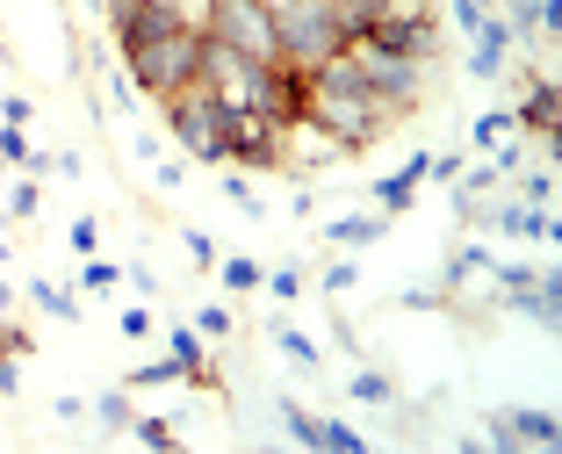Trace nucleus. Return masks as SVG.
<instances>
[{
    "mask_svg": "<svg viewBox=\"0 0 562 454\" xmlns=\"http://www.w3.org/2000/svg\"><path fill=\"white\" fill-rule=\"evenodd\" d=\"M397 116H404L397 101L353 80V72L339 66V50H331L317 72H303V123H311V130H325L339 151H368L375 137L397 130Z\"/></svg>",
    "mask_w": 562,
    "mask_h": 454,
    "instance_id": "nucleus-1",
    "label": "nucleus"
},
{
    "mask_svg": "<svg viewBox=\"0 0 562 454\" xmlns=\"http://www.w3.org/2000/svg\"><path fill=\"white\" fill-rule=\"evenodd\" d=\"M123 72H131V87L151 94V101L181 94L202 72V30H159V36H145V44H123Z\"/></svg>",
    "mask_w": 562,
    "mask_h": 454,
    "instance_id": "nucleus-2",
    "label": "nucleus"
},
{
    "mask_svg": "<svg viewBox=\"0 0 562 454\" xmlns=\"http://www.w3.org/2000/svg\"><path fill=\"white\" fill-rule=\"evenodd\" d=\"M339 44H347V36H339L331 0H281V8H274V66L317 72Z\"/></svg>",
    "mask_w": 562,
    "mask_h": 454,
    "instance_id": "nucleus-3",
    "label": "nucleus"
},
{
    "mask_svg": "<svg viewBox=\"0 0 562 454\" xmlns=\"http://www.w3.org/2000/svg\"><path fill=\"white\" fill-rule=\"evenodd\" d=\"M339 66H347L361 87L390 94L397 109H412V101H418V87H426V66H418V58H397V50L368 44V36H347V44H339Z\"/></svg>",
    "mask_w": 562,
    "mask_h": 454,
    "instance_id": "nucleus-4",
    "label": "nucleus"
},
{
    "mask_svg": "<svg viewBox=\"0 0 562 454\" xmlns=\"http://www.w3.org/2000/svg\"><path fill=\"white\" fill-rule=\"evenodd\" d=\"M202 36L274 66V8H267V0H210V22H202Z\"/></svg>",
    "mask_w": 562,
    "mask_h": 454,
    "instance_id": "nucleus-5",
    "label": "nucleus"
},
{
    "mask_svg": "<svg viewBox=\"0 0 562 454\" xmlns=\"http://www.w3.org/2000/svg\"><path fill=\"white\" fill-rule=\"evenodd\" d=\"M426 173H432V151H412L397 173H382V181H375V209H390V217H397L404 202L418 195V181H426Z\"/></svg>",
    "mask_w": 562,
    "mask_h": 454,
    "instance_id": "nucleus-6",
    "label": "nucleus"
},
{
    "mask_svg": "<svg viewBox=\"0 0 562 454\" xmlns=\"http://www.w3.org/2000/svg\"><path fill=\"white\" fill-rule=\"evenodd\" d=\"M491 447H555V419L548 411H513L491 425Z\"/></svg>",
    "mask_w": 562,
    "mask_h": 454,
    "instance_id": "nucleus-7",
    "label": "nucleus"
},
{
    "mask_svg": "<svg viewBox=\"0 0 562 454\" xmlns=\"http://www.w3.org/2000/svg\"><path fill=\"white\" fill-rule=\"evenodd\" d=\"M555 109H562V94H555V80H527V101H519V123H527L541 145H555Z\"/></svg>",
    "mask_w": 562,
    "mask_h": 454,
    "instance_id": "nucleus-8",
    "label": "nucleus"
},
{
    "mask_svg": "<svg viewBox=\"0 0 562 454\" xmlns=\"http://www.w3.org/2000/svg\"><path fill=\"white\" fill-rule=\"evenodd\" d=\"M505 50H513V30L491 15L476 30V58H469V72H476V80H497V72H505Z\"/></svg>",
    "mask_w": 562,
    "mask_h": 454,
    "instance_id": "nucleus-9",
    "label": "nucleus"
},
{
    "mask_svg": "<svg viewBox=\"0 0 562 454\" xmlns=\"http://www.w3.org/2000/svg\"><path fill=\"white\" fill-rule=\"evenodd\" d=\"M382 231H390V209H368V217H331V224H325V238H331L339 252H353V246H375Z\"/></svg>",
    "mask_w": 562,
    "mask_h": 454,
    "instance_id": "nucleus-10",
    "label": "nucleus"
},
{
    "mask_svg": "<svg viewBox=\"0 0 562 454\" xmlns=\"http://www.w3.org/2000/svg\"><path fill=\"white\" fill-rule=\"evenodd\" d=\"M166 347H173V368H181L188 383H210V347H202L195 325H173V332H166Z\"/></svg>",
    "mask_w": 562,
    "mask_h": 454,
    "instance_id": "nucleus-11",
    "label": "nucleus"
},
{
    "mask_svg": "<svg viewBox=\"0 0 562 454\" xmlns=\"http://www.w3.org/2000/svg\"><path fill=\"white\" fill-rule=\"evenodd\" d=\"M0 167H15V173H44L50 159H44V151H30L22 123H8V130H0Z\"/></svg>",
    "mask_w": 562,
    "mask_h": 454,
    "instance_id": "nucleus-12",
    "label": "nucleus"
},
{
    "mask_svg": "<svg viewBox=\"0 0 562 454\" xmlns=\"http://www.w3.org/2000/svg\"><path fill=\"white\" fill-rule=\"evenodd\" d=\"M353 404H397V383L382 368H353Z\"/></svg>",
    "mask_w": 562,
    "mask_h": 454,
    "instance_id": "nucleus-13",
    "label": "nucleus"
},
{
    "mask_svg": "<svg viewBox=\"0 0 562 454\" xmlns=\"http://www.w3.org/2000/svg\"><path fill=\"white\" fill-rule=\"evenodd\" d=\"M94 419L109 425V433H131V419H137V404L123 397V389H109V397H94Z\"/></svg>",
    "mask_w": 562,
    "mask_h": 454,
    "instance_id": "nucleus-14",
    "label": "nucleus"
},
{
    "mask_svg": "<svg viewBox=\"0 0 562 454\" xmlns=\"http://www.w3.org/2000/svg\"><path fill=\"white\" fill-rule=\"evenodd\" d=\"M216 282H224V288H260V282H267V268L238 252V260H216Z\"/></svg>",
    "mask_w": 562,
    "mask_h": 454,
    "instance_id": "nucleus-15",
    "label": "nucleus"
},
{
    "mask_svg": "<svg viewBox=\"0 0 562 454\" xmlns=\"http://www.w3.org/2000/svg\"><path fill=\"white\" fill-rule=\"evenodd\" d=\"M317 447H331V454H361V433H353V425H339V419H317Z\"/></svg>",
    "mask_w": 562,
    "mask_h": 454,
    "instance_id": "nucleus-16",
    "label": "nucleus"
},
{
    "mask_svg": "<svg viewBox=\"0 0 562 454\" xmlns=\"http://www.w3.org/2000/svg\"><path fill=\"white\" fill-rule=\"evenodd\" d=\"M131 433H137V447H181V433H173V425H166V419H131Z\"/></svg>",
    "mask_w": 562,
    "mask_h": 454,
    "instance_id": "nucleus-17",
    "label": "nucleus"
},
{
    "mask_svg": "<svg viewBox=\"0 0 562 454\" xmlns=\"http://www.w3.org/2000/svg\"><path fill=\"white\" fill-rule=\"evenodd\" d=\"M281 353H289V361H303V368H317V339L311 332H296V325H281V339H274Z\"/></svg>",
    "mask_w": 562,
    "mask_h": 454,
    "instance_id": "nucleus-18",
    "label": "nucleus"
},
{
    "mask_svg": "<svg viewBox=\"0 0 562 454\" xmlns=\"http://www.w3.org/2000/svg\"><path fill=\"white\" fill-rule=\"evenodd\" d=\"M30 296H36V303H44L50 318H80V303H72V296H66V288H50V282H30Z\"/></svg>",
    "mask_w": 562,
    "mask_h": 454,
    "instance_id": "nucleus-19",
    "label": "nucleus"
},
{
    "mask_svg": "<svg viewBox=\"0 0 562 454\" xmlns=\"http://www.w3.org/2000/svg\"><path fill=\"white\" fill-rule=\"evenodd\" d=\"M281 425H289V440H303V447H317V419L303 411V404H281Z\"/></svg>",
    "mask_w": 562,
    "mask_h": 454,
    "instance_id": "nucleus-20",
    "label": "nucleus"
},
{
    "mask_svg": "<svg viewBox=\"0 0 562 454\" xmlns=\"http://www.w3.org/2000/svg\"><path fill=\"white\" fill-rule=\"evenodd\" d=\"M131 383H137V389H166V383H181V368H173V353H166V361H145Z\"/></svg>",
    "mask_w": 562,
    "mask_h": 454,
    "instance_id": "nucleus-21",
    "label": "nucleus"
},
{
    "mask_svg": "<svg viewBox=\"0 0 562 454\" xmlns=\"http://www.w3.org/2000/svg\"><path fill=\"white\" fill-rule=\"evenodd\" d=\"M260 288H267L274 303H296V296H303V274H296V268H274V274H267Z\"/></svg>",
    "mask_w": 562,
    "mask_h": 454,
    "instance_id": "nucleus-22",
    "label": "nucleus"
},
{
    "mask_svg": "<svg viewBox=\"0 0 562 454\" xmlns=\"http://www.w3.org/2000/svg\"><path fill=\"white\" fill-rule=\"evenodd\" d=\"M195 332H202V339H232V310H224V303L195 310Z\"/></svg>",
    "mask_w": 562,
    "mask_h": 454,
    "instance_id": "nucleus-23",
    "label": "nucleus"
},
{
    "mask_svg": "<svg viewBox=\"0 0 562 454\" xmlns=\"http://www.w3.org/2000/svg\"><path fill=\"white\" fill-rule=\"evenodd\" d=\"M36 202H44V195H36V181H15L0 209H8V217H36Z\"/></svg>",
    "mask_w": 562,
    "mask_h": 454,
    "instance_id": "nucleus-24",
    "label": "nucleus"
},
{
    "mask_svg": "<svg viewBox=\"0 0 562 454\" xmlns=\"http://www.w3.org/2000/svg\"><path fill=\"white\" fill-rule=\"evenodd\" d=\"M224 202H232V209H246V217H267V202L252 195L246 181H224Z\"/></svg>",
    "mask_w": 562,
    "mask_h": 454,
    "instance_id": "nucleus-25",
    "label": "nucleus"
},
{
    "mask_svg": "<svg viewBox=\"0 0 562 454\" xmlns=\"http://www.w3.org/2000/svg\"><path fill=\"white\" fill-rule=\"evenodd\" d=\"M123 282V268H109V260H87L80 268V288H116Z\"/></svg>",
    "mask_w": 562,
    "mask_h": 454,
    "instance_id": "nucleus-26",
    "label": "nucleus"
},
{
    "mask_svg": "<svg viewBox=\"0 0 562 454\" xmlns=\"http://www.w3.org/2000/svg\"><path fill=\"white\" fill-rule=\"evenodd\" d=\"M454 22H462V30L476 36L483 22H491V0H454Z\"/></svg>",
    "mask_w": 562,
    "mask_h": 454,
    "instance_id": "nucleus-27",
    "label": "nucleus"
},
{
    "mask_svg": "<svg viewBox=\"0 0 562 454\" xmlns=\"http://www.w3.org/2000/svg\"><path fill=\"white\" fill-rule=\"evenodd\" d=\"M0 353H15V361L30 353V332H22V325L8 318V310H0Z\"/></svg>",
    "mask_w": 562,
    "mask_h": 454,
    "instance_id": "nucleus-28",
    "label": "nucleus"
},
{
    "mask_svg": "<svg viewBox=\"0 0 562 454\" xmlns=\"http://www.w3.org/2000/svg\"><path fill=\"white\" fill-rule=\"evenodd\" d=\"M533 22H541V0H513V15H505V30H513V36H527Z\"/></svg>",
    "mask_w": 562,
    "mask_h": 454,
    "instance_id": "nucleus-29",
    "label": "nucleus"
},
{
    "mask_svg": "<svg viewBox=\"0 0 562 454\" xmlns=\"http://www.w3.org/2000/svg\"><path fill=\"white\" fill-rule=\"evenodd\" d=\"M519 195H527V202H548V195H555V173H519Z\"/></svg>",
    "mask_w": 562,
    "mask_h": 454,
    "instance_id": "nucleus-30",
    "label": "nucleus"
},
{
    "mask_svg": "<svg viewBox=\"0 0 562 454\" xmlns=\"http://www.w3.org/2000/svg\"><path fill=\"white\" fill-rule=\"evenodd\" d=\"M94 246H101V224L80 217V224H72V252H94Z\"/></svg>",
    "mask_w": 562,
    "mask_h": 454,
    "instance_id": "nucleus-31",
    "label": "nucleus"
},
{
    "mask_svg": "<svg viewBox=\"0 0 562 454\" xmlns=\"http://www.w3.org/2000/svg\"><path fill=\"white\" fill-rule=\"evenodd\" d=\"M188 252H195L202 268H216V246H210V231H188Z\"/></svg>",
    "mask_w": 562,
    "mask_h": 454,
    "instance_id": "nucleus-32",
    "label": "nucleus"
},
{
    "mask_svg": "<svg viewBox=\"0 0 562 454\" xmlns=\"http://www.w3.org/2000/svg\"><path fill=\"white\" fill-rule=\"evenodd\" d=\"M123 339H151V318H145V310H123Z\"/></svg>",
    "mask_w": 562,
    "mask_h": 454,
    "instance_id": "nucleus-33",
    "label": "nucleus"
},
{
    "mask_svg": "<svg viewBox=\"0 0 562 454\" xmlns=\"http://www.w3.org/2000/svg\"><path fill=\"white\" fill-rule=\"evenodd\" d=\"M513 116H476V145H497V130H505Z\"/></svg>",
    "mask_w": 562,
    "mask_h": 454,
    "instance_id": "nucleus-34",
    "label": "nucleus"
},
{
    "mask_svg": "<svg viewBox=\"0 0 562 454\" xmlns=\"http://www.w3.org/2000/svg\"><path fill=\"white\" fill-rule=\"evenodd\" d=\"M8 303H15V288H8V282H0V310H8Z\"/></svg>",
    "mask_w": 562,
    "mask_h": 454,
    "instance_id": "nucleus-35",
    "label": "nucleus"
},
{
    "mask_svg": "<svg viewBox=\"0 0 562 454\" xmlns=\"http://www.w3.org/2000/svg\"><path fill=\"white\" fill-rule=\"evenodd\" d=\"M0 224H8V209H0Z\"/></svg>",
    "mask_w": 562,
    "mask_h": 454,
    "instance_id": "nucleus-36",
    "label": "nucleus"
},
{
    "mask_svg": "<svg viewBox=\"0 0 562 454\" xmlns=\"http://www.w3.org/2000/svg\"><path fill=\"white\" fill-rule=\"evenodd\" d=\"M0 181H8V167H0Z\"/></svg>",
    "mask_w": 562,
    "mask_h": 454,
    "instance_id": "nucleus-37",
    "label": "nucleus"
}]
</instances>
